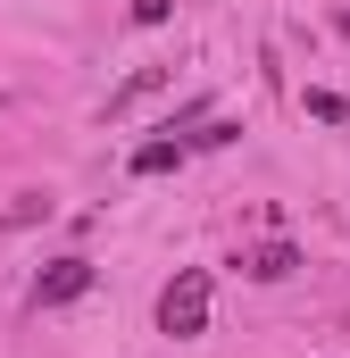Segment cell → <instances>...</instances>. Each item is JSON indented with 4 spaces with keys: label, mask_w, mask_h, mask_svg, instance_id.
Segmentation results:
<instances>
[{
    "label": "cell",
    "mask_w": 350,
    "mask_h": 358,
    "mask_svg": "<svg viewBox=\"0 0 350 358\" xmlns=\"http://www.w3.org/2000/svg\"><path fill=\"white\" fill-rule=\"evenodd\" d=\"M159 334H175V342L209 334V267H175V283L159 292Z\"/></svg>",
    "instance_id": "1"
},
{
    "label": "cell",
    "mask_w": 350,
    "mask_h": 358,
    "mask_svg": "<svg viewBox=\"0 0 350 358\" xmlns=\"http://www.w3.org/2000/svg\"><path fill=\"white\" fill-rule=\"evenodd\" d=\"M92 292V259H59V267L34 283V308H67V300H84Z\"/></svg>",
    "instance_id": "2"
},
{
    "label": "cell",
    "mask_w": 350,
    "mask_h": 358,
    "mask_svg": "<svg viewBox=\"0 0 350 358\" xmlns=\"http://www.w3.org/2000/svg\"><path fill=\"white\" fill-rule=\"evenodd\" d=\"M159 84H167V67H142V76H134L125 92H108V108H100V125H125V117H134V108H142V100H150Z\"/></svg>",
    "instance_id": "3"
},
{
    "label": "cell",
    "mask_w": 350,
    "mask_h": 358,
    "mask_svg": "<svg viewBox=\"0 0 350 358\" xmlns=\"http://www.w3.org/2000/svg\"><path fill=\"white\" fill-rule=\"evenodd\" d=\"M292 267H300V250H292V242H259V250L242 259V275H251V283H284Z\"/></svg>",
    "instance_id": "4"
},
{
    "label": "cell",
    "mask_w": 350,
    "mask_h": 358,
    "mask_svg": "<svg viewBox=\"0 0 350 358\" xmlns=\"http://www.w3.org/2000/svg\"><path fill=\"white\" fill-rule=\"evenodd\" d=\"M167 167H183V142H142L134 150V176H167Z\"/></svg>",
    "instance_id": "5"
},
{
    "label": "cell",
    "mask_w": 350,
    "mask_h": 358,
    "mask_svg": "<svg viewBox=\"0 0 350 358\" xmlns=\"http://www.w3.org/2000/svg\"><path fill=\"white\" fill-rule=\"evenodd\" d=\"M34 217H50V200H42V192H25V200H8V208H0V234H17V225H34Z\"/></svg>",
    "instance_id": "6"
},
{
    "label": "cell",
    "mask_w": 350,
    "mask_h": 358,
    "mask_svg": "<svg viewBox=\"0 0 350 358\" xmlns=\"http://www.w3.org/2000/svg\"><path fill=\"white\" fill-rule=\"evenodd\" d=\"M167 8H175V0H134V25H159Z\"/></svg>",
    "instance_id": "7"
},
{
    "label": "cell",
    "mask_w": 350,
    "mask_h": 358,
    "mask_svg": "<svg viewBox=\"0 0 350 358\" xmlns=\"http://www.w3.org/2000/svg\"><path fill=\"white\" fill-rule=\"evenodd\" d=\"M342 34H350V8H342Z\"/></svg>",
    "instance_id": "8"
}]
</instances>
